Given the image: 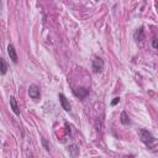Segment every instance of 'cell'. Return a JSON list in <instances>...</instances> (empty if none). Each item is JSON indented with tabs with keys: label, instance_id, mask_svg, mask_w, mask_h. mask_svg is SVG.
Masks as SVG:
<instances>
[{
	"label": "cell",
	"instance_id": "obj_5",
	"mask_svg": "<svg viewBox=\"0 0 158 158\" xmlns=\"http://www.w3.org/2000/svg\"><path fill=\"white\" fill-rule=\"evenodd\" d=\"M8 53L10 56V59L14 62V63H17L19 62V57H17V53H16V50L14 47V45H9L8 46Z\"/></svg>",
	"mask_w": 158,
	"mask_h": 158
},
{
	"label": "cell",
	"instance_id": "obj_11",
	"mask_svg": "<svg viewBox=\"0 0 158 158\" xmlns=\"http://www.w3.org/2000/svg\"><path fill=\"white\" fill-rule=\"evenodd\" d=\"M0 64H2V70H0V73H2L3 75L6 73V70H8V66H6V62H5V59L4 58H2L0 59Z\"/></svg>",
	"mask_w": 158,
	"mask_h": 158
},
{
	"label": "cell",
	"instance_id": "obj_12",
	"mask_svg": "<svg viewBox=\"0 0 158 158\" xmlns=\"http://www.w3.org/2000/svg\"><path fill=\"white\" fill-rule=\"evenodd\" d=\"M152 47H153L154 50H158V38H157V37H154V38L152 40Z\"/></svg>",
	"mask_w": 158,
	"mask_h": 158
},
{
	"label": "cell",
	"instance_id": "obj_4",
	"mask_svg": "<svg viewBox=\"0 0 158 158\" xmlns=\"http://www.w3.org/2000/svg\"><path fill=\"white\" fill-rule=\"evenodd\" d=\"M58 98H59V103H61L62 108H63L66 111H70V108H72V106H70V103H69L68 99H67L63 94H59Z\"/></svg>",
	"mask_w": 158,
	"mask_h": 158
},
{
	"label": "cell",
	"instance_id": "obj_3",
	"mask_svg": "<svg viewBox=\"0 0 158 158\" xmlns=\"http://www.w3.org/2000/svg\"><path fill=\"white\" fill-rule=\"evenodd\" d=\"M29 95H30L31 99H33V100H38L40 96H41V90H40V87H37L36 84L30 85V88H29Z\"/></svg>",
	"mask_w": 158,
	"mask_h": 158
},
{
	"label": "cell",
	"instance_id": "obj_6",
	"mask_svg": "<svg viewBox=\"0 0 158 158\" xmlns=\"http://www.w3.org/2000/svg\"><path fill=\"white\" fill-rule=\"evenodd\" d=\"M133 38H135V41H137V42L142 41V40L145 38V30H143V27H140V29H137V30L135 31Z\"/></svg>",
	"mask_w": 158,
	"mask_h": 158
},
{
	"label": "cell",
	"instance_id": "obj_2",
	"mask_svg": "<svg viewBox=\"0 0 158 158\" xmlns=\"http://www.w3.org/2000/svg\"><path fill=\"white\" fill-rule=\"evenodd\" d=\"M91 68L94 73H101L104 70V61L100 57H94L91 62Z\"/></svg>",
	"mask_w": 158,
	"mask_h": 158
},
{
	"label": "cell",
	"instance_id": "obj_1",
	"mask_svg": "<svg viewBox=\"0 0 158 158\" xmlns=\"http://www.w3.org/2000/svg\"><path fill=\"white\" fill-rule=\"evenodd\" d=\"M138 136H140L141 141H142L145 145H147V146H152L153 142H154V137H153V135H152L149 131L145 130V129L138 130Z\"/></svg>",
	"mask_w": 158,
	"mask_h": 158
},
{
	"label": "cell",
	"instance_id": "obj_8",
	"mask_svg": "<svg viewBox=\"0 0 158 158\" xmlns=\"http://www.w3.org/2000/svg\"><path fill=\"white\" fill-rule=\"evenodd\" d=\"M10 108L11 110L16 114V115H20V110H19V105H17V101L14 96H10Z\"/></svg>",
	"mask_w": 158,
	"mask_h": 158
},
{
	"label": "cell",
	"instance_id": "obj_7",
	"mask_svg": "<svg viewBox=\"0 0 158 158\" xmlns=\"http://www.w3.org/2000/svg\"><path fill=\"white\" fill-rule=\"evenodd\" d=\"M74 94L79 99H84L89 94V90L85 89V88H77V89H74Z\"/></svg>",
	"mask_w": 158,
	"mask_h": 158
},
{
	"label": "cell",
	"instance_id": "obj_10",
	"mask_svg": "<svg viewBox=\"0 0 158 158\" xmlns=\"http://www.w3.org/2000/svg\"><path fill=\"white\" fill-rule=\"evenodd\" d=\"M120 121H121V124H124V125H130V117H129V115H127V112L126 111H122L121 112V115H120Z\"/></svg>",
	"mask_w": 158,
	"mask_h": 158
},
{
	"label": "cell",
	"instance_id": "obj_9",
	"mask_svg": "<svg viewBox=\"0 0 158 158\" xmlns=\"http://www.w3.org/2000/svg\"><path fill=\"white\" fill-rule=\"evenodd\" d=\"M68 152H69V156L77 157V156H79V147L77 145H70L68 147Z\"/></svg>",
	"mask_w": 158,
	"mask_h": 158
},
{
	"label": "cell",
	"instance_id": "obj_14",
	"mask_svg": "<svg viewBox=\"0 0 158 158\" xmlns=\"http://www.w3.org/2000/svg\"><path fill=\"white\" fill-rule=\"evenodd\" d=\"M117 103H120V98H114V100L111 101V105L114 106V105H116Z\"/></svg>",
	"mask_w": 158,
	"mask_h": 158
},
{
	"label": "cell",
	"instance_id": "obj_13",
	"mask_svg": "<svg viewBox=\"0 0 158 158\" xmlns=\"http://www.w3.org/2000/svg\"><path fill=\"white\" fill-rule=\"evenodd\" d=\"M42 145H43V147H45L46 151H50V145H48V142L46 141V138H43V137H42Z\"/></svg>",
	"mask_w": 158,
	"mask_h": 158
}]
</instances>
